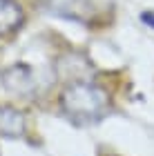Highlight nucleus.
<instances>
[{"label":"nucleus","mask_w":154,"mask_h":156,"mask_svg":"<svg viewBox=\"0 0 154 156\" xmlns=\"http://www.w3.org/2000/svg\"><path fill=\"white\" fill-rule=\"evenodd\" d=\"M109 94L101 85L78 80L63 89L60 109L74 125H94L109 112Z\"/></svg>","instance_id":"1"},{"label":"nucleus","mask_w":154,"mask_h":156,"mask_svg":"<svg viewBox=\"0 0 154 156\" xmlns=\"http://www.w3.org/2000/svg\"><path fill=\"white\" fill-rule=\"evenodd\" d=\"M2 85L9 91H13V94L29 96L34 91V87H36V80H34V72L27 65H13L9 69H5Z\"/></svg>","instance_id":"2"},{"label":"nucleus","mask_w":154,"mask_h":156,"mask_svg":"<svg viewBox=\"0 0 154 156\" xmlns=\"http://www.w3.org/2000/svg\"><path fill=\"white\" fill-rule=\"evenodd\" d=\"M25 114L16 107L0 105V136L2 138H18L25 134Z\"/></svg>","instance_id":"3"},{"label":"nucleus","mask_w":154,"mask_h":156,"mask_svg":"<svg viewBox=\"0 0 154 156\" xmlns=\"http://www.w3.org/2000/svg\"><path fill=\"white\" fill-rule=\"evenodd\" d=\"M25 11L18 0H0V38L9 36L23 25Z\"/></svg>","instance_id":"4"},{"label":"nucleus","mask_w":154,"mask_h":156,"mask_svg":"<svg viewBox=\"0 0 154 156\" xmlns=\"http://www.w3.org/2000/svg\"><path fill=\"white\" fill-rule=\"evenodd\" d=\"M141 23H145L148 27H152V29H154V11H143V13H141Z\"/></svg>","instance_id":"5"},{"label":"nucleus","mask_w":154,"mask_h":156,"mask_svg":"<svg viewBox=\"0 0 154 156\" xmlns=\"http://www.w3.org/2000/svg\"><path fill=\"white\" fill-rule=\"evenodd\" d=\"M85 2H87V0H85Z\"/></svg>","instance_id":"6"}]
</instances>
